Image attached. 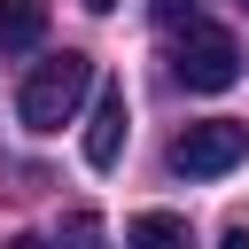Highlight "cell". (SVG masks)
I'll list each match as a JSON object with an SVG mask.
<instances>
[{
  "mask_svg": "<svg viewBox=\"0 0 249 249\" xmlns=\"http://www.w3.org/2000/svg\"><path fill=\"white\" fill-rule=\"evenodd\" d=\"M93 93V62L78 54V47H62V54H47L31 78H23V93H16V117L31 124V132H62L70 117H78V101Z\"/></svg>",
  "mask_w": 249,
  "mask_h": 249,
  "instance_id": "6da1fadb",
  "label": "cell"
},
{
  "mask_svg": "<svg viewBox=\"0 0 249 249\" xmlns=\"http://www.w3.org/2000/svg\"><path fill=\"white\" fill-rule=\"evenodd\" d=\"M86 8H101V16H109V8H117V0H86Z\"/></svg>",
  "mask_w": 249,
  "mask_h": 249,
  "instance_id": "ba28073f",
  "label": "cell"
},
{
  "mask_svg": "<svg viewBox=\"0 0 249 249\" xmlns=\"http://www.w3.org/2000/svg\"><path fill=\"white\" fill-rule=\"evenodd\" d=\"M47 39V0H0V47H39Z\"/></svg>",
  "mask_w": 249,
  "mask_h": 249,
  "instance_id": "5b68a950",
  "label": "cell"
},
{
  "mask_svg": "<svg viewBox=\"0 0 249 249\" xmlns=\"http://www.w3.org/2000/svg\"><path fill=\"white\" fill-rule=\"evenodd\" d=\"M171 78H179L187 93H226V86L241 78V47H233V31L187 16V39L171 47Z\"/></svg>",
  "mask_w": 249,
  "mask_h": 249,
  "instance_id": "7a4b0ae2",
  "label": "cell"
},
{
  "mask_svg": "<svg viewBox=\"0 0 249 249\" xmlns=\"http://www.w3.org/2000/svg\"><path fill=\"white\" fill-rule=\"evenodd\" d=\"M124 86H101V101H93V124H86V163L93 171H117V156H124Z\"/></svg>",
  "mask_w": 249,
  "mask_h": 249,
  "instance_id": "277c9868",
  "label": "cell"
},
{
  "mask_svg": "<svg viewBox=\"0 0 249 249\" xmlns=\"http://www.w3.org/2000/svg\"><path fill=\"white\" fill-rule=\"evenodd\" d=\"M132 241H187V218H171V210H140V218H132Z\"/></svg>",
  "mask_w": 249,
  "mask_h": 249,
  "instance_id": "8992f818",
  "label": "cell"
},
{
  "mask_svg": "<svg viewBox=\"0 0 249 249\" xmlns=\"http://www.w3.org/2000/svg\"><path fill=\"white\" fill-rule=\"evenodd\" d=\"M241 8H249V0H241Z\"/></svg>",
  "mask_w": 249,
  "mask_h": 249,
  "instance_id": "9c48e42d",
  "label": "cell"
},
{
  "mask_svg": "<svg viewBox=\"0 0 249 249\" xmlns=\"http://www.w3.org/2000/svg\"><path fill=\"white\" fill-rule=\"evenodd\" d=\"M241 156H249V124H233V117L187 124V132L171 140V171H187V179H218V171H233Z\"/></svg>",
  "mask_w": 249,
  "mask_h": 249,
  "instance_id": "3957f363",
  "label": "cell"
},
{
  "mask_svg": "<svg viewBox=\"0 0 249 249\" xmlns=\"http://www.w3.org/2000/svg\"><path fill=\"white\" fill-rule=\"evenodd\" d=\"M156 8V23H179V16H195V0H148Z\"/></svg>",
  "mask_w": 249,
  "mask_h": 249,
  "instance_id": "52a82bcc",
  "label": "cell"
}]
</instances>
